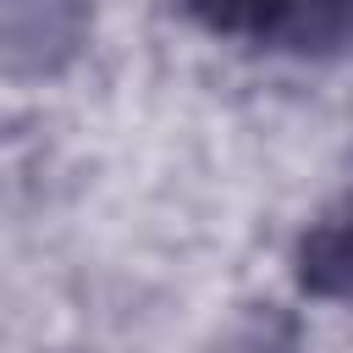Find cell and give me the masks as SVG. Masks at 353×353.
Segmentation results:
<instances>
[{
    "mask_svg": "<svg viewBox=\"0 0 353 353\" xmlns=\"http://www.w3.org/2000/svg\"><path fill=\"white\" fill-rule=\"evenodd\" d=\"M94 28V0H6V66L11 77H55L77 61Z\"/></svg>",
    "mask_w": 353,
    "mask_h": 353,
    "instance_id": "1",
    "label": "cell"
},
{
    "mask_svg": "<svg viewBox=\"0 0 353 353\" xmlns=\"http://www.w3.org/2000/svg\"><path fill=\"white\" fill-rule=\"evenodd\" d=\"M298 281L314 298L353 303V193L298 237Z\"/></svg>",
    "mask_w": 353,
    "mask_h": 353,
    "instance_id": "2",
    "label": "cell"
},
{
    "mask_svg": "<svg viewBox=\"0 0 353 353\" xmlns=\"http://www.w3.org/2000/svg\"><path fill=\"white\" fill-rule=\"evenodd\" d=\"M270 39L287 50H303V55L347 50L353 44V0H287Z\"/></svg>",
    "mask_w": 353,
    "mask_h": 353,
    "instance_id": "3",
    "label": "cell"
},
{
    "mask_svg": "<svg viewBox=\"0 0 353 353\" xmlns=\"http://www.w3.org/2000/svg\"><path fill=\"white\" fill-rule=\"evenodd\" d=\"M210 353H303V331H298V320H292L287 309L259 303V309L237 314V320L215 336Z\"/></svg>",
    "mask_w": 353,
    "mask_h": 353,
    "instance_id": "4",
    "label": "cell"
},
{
    "mask_svg": "<svg viewBox=\"0 0 353 353\" xmlns=\"http://www.w3.org/2000/svg\"><path fill=\"white\" fill-rule=\"evenodd\" d=\"M182 6L193 11V22L226 39H270L287 11V0H182Z\"/></svg>",
    "mask_w": 353,
    "mask_h": 353,
    "instance_id": "5",
    "label": "cell"
}]
</instances>
